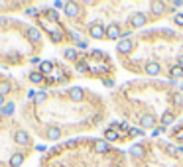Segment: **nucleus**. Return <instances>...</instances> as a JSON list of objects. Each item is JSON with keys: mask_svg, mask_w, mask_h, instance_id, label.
<instances>
[{"mask_svg": "<svg viewBox=\"0 0 183 167\" xmlns=\"http://www.w3.org/2000/svg\"><path fill=\"white\" fill-rule=\"evenodd\" d=\"M51 40L55 41V44H59V41L63 40V34H61V31H53V34H51Z\"/></svg>", "mask_w": 183, "mask_h": 167, "instance_id": "393cba45", "label": "nucleus"}, {"mask_svg": "<svg viewBox=\"0 0 183 167\" xmlns=\"http://www.w3.org/2000/svg\"><path fill=\"white\" fill-rule=\"evenodd\" d=\"M45 12H47V16H49V20H53V22L59 20V14L55 12V10H45Z\"/></svg>", "mask_w": 183, "mask_h": 167, "instance_id": "bb28decb", "label": "nucleus"}, {"mask_svg": "<svg viewBox=\"0 0 183 167\" xmlns=\"http://www.w3.org/2000/svg\"><path fill=\"white\" fill-rule=\"evenodd\" d=\"M77 71H79V73H85V71H87V65H85V63H79Z\"/></svg>", "mask_w": 183, "mask_h": 167, "instance_id": "c85d7f7f", "label": "nucleus"}, {"mask_svg": "<svg viewBox=\"0 0 183 167\" xmlns=\"http://www.w3.org/2000/svg\"><path fill=\"white\" fill-rule=\"evenodd\" d=\"M169 73H171V77H173V79H179V77H183V67L173 65V67L169 69Z\"/></svg>", "mask_w": 183, "mask_h": 167, "instance_id": "dca6fc26", "label": "nucleus"}, {"mask_svg": "<svg viewBox=\"0 0 183 167\" xmlns=\"http://www.w3.org/2000/svg\"><path fill=\"white\" fill-rule=\"evenodd\" d=\"M116 138H118V132H116V130H109V132L104 134V140H106V142H114Z\"/></svg>", "mask_w": 183, "mask_h": 167, "instance_id": "a211bd4d", "label": "nucleus"}, {"mask_svg": "<svg viewBox=\"0 0 183 167\" xmlns=\"http://www.w3.org/2000/svg\"><path fill=\"white\" fill-rule=\"evenodd\" d=\"M171 102H173V104H183V94L181 93H175V94H171Z\"/></svg>", "mask_w": 183, "mask_h": 167, "instance_id": "6ab92c4d", "label": "nucleus"}, {"mask_svg": "<svg viewBox=\"0 0 183 167\" xmlns=\"http://www.w3.org/2000/svg\"><path fill=\"white\" fill-rule=\"evenodd\" d=\"M106 37H109V40H118V37H122L120 26H118V24H110L109 28H106Z\"/></svg>", "mask_w": 183, "mask_h": 167, "instance_id": "7ed1b4c3", "label": "nucleus"}, {"mask_svg": "<svg viewBox=\"0 0 183 167\" xmlns=\"http://www.w3.org/2000/svg\"><path fill=\"white\" fill-rule=\"evenodd\" d=\"M130 152H132V155H136V157H142V155H144V148H142V145H134Z\"/></svg>", "mask_w": 183, "mask_h": 167, "instance_id": "412c9836", "label": "nucleus"}, {"mask_svg": "<svg viewBox=\"0 0 183 167\" xmlns=\"http://www.w3.org/2000/svg\"><path fill=\"white\" fill-rule=\"evenodd\" d=\"M4 104H6V102H4V96L0 94V106H4Z\"/></svg>", "mask_w": 183, "mask_h": 167, "instance_id": "72a5a7b5", "label": "nucleus"}, {"mask_svg": "<svg viewBox=\"0 0 183 167\" xmlns=\"http://www.w3.org/2000/svg\"><path fill=\"white\" fill-rule=\"evenodd\" d=\"M179 67H183V55L179 57Z\"/></svg>", "mask_w": 183, "mask_h": 167, "instance_id": "f704fd0d", "label": "nucleus"}, {"mask_svg": "<svg viewBox=\"0 0 183 167\" xmlns=\"http://www.w3.org/2000/svg\"><path fill=\"white\" fill-rule=\"evenodd\" d=\"M10 93V85L8 83H0V94H6Z\"/></svg>", "mask_w": 183, "mask_h": 167, "instance_id": "a878e982", "label": "nucleus"}, {"mask_svg": "<svg viewBox=\"0 0 183 167\" xmlns=\"http://www.w3.org/2000/svg\"><path fill=\"white\" fill-rule=\"evenodd\" d=\"M44 98H45V94H44V93H41V94H37V96H36V102H41V100H44Z\"/></svg>", "mask_w": 183, "mask_h": 167, "instance_id": "7c9ffc66", "label": "nucleus"}, {"mask_svg": "<svg viewBox=\"0 0 183 167\" xmlns=\"http://www.w3.org/2000/svg\"><path fill=\"white\" fill-rule=\"evenodd\" d=\"M2 112H4V114H12V112H14V104H12V102H6V104L2 106Z\"/></svg>", "mask_w": 183, "mask_h": 167, "instance_id": "4be33fe9", "label": "nucleus"}, {"mask_svg": "<svg viewBox=\"0 0 183 167\" xmlns=\"http://www.w3.org/2000/svg\"><path fill=\"white\" fill-rule=\"evenodd\" d=\"M150 8H152L154 14H161L165 10V4L164 2H152V4H150Z\"/></svg>", "mask_w": 183, "mask_h": 167, "instance_id": "ddd939ff", "label": "nucleus"}, {"mask_svg": "<svg viewBox=\"0 0 183 167\" xmlns=\"http://www.w3.org/2000/svg\"><path fill=\"white\" fill-rule=\"evenodd\" d=\"M71 40H75V41H77V44H79V34H77V31H71Z\"/></svg>", "mask_w": 183, "mask_h": 167, "instance_id": "c756f323", "label": "nucleus"}, {"mask_svg": "<svg viewBox=\"0 0 183 167\" xmlns=\"http://www.w3.org/2000/svg\"><path fill=\"white\" fill-rule=\"evenodd\" d=\"M28 14H30V16H37V10L32 8V10H28Z\"/></svg>", "mask_w": 183, "mask_h": 167, "instance_id": "473e14b6", "label": "nucleus"}, {"mask_svg": "<svg viewBox=\"0 0 183 167\" xmlns=\"http://www.w3.org/2000/svg\"><path fill=\"white\" fill-rule=\"evenodd\" d=\"M45 136L49 138V140H59V138H61V130L53 126V128H49V130L45 132Z\"/></svg>", "mask_w": 183, "mask_h": 167, "instance_id": "9b49d317", "label": "nucleus"}, {"mask_svg": "<svg viewBox=\"0 0 183 167\" xmlns=\"http://www.w3.org/2000/svg\"><path fill=\"white\" fill-rule=\"evenodd\" d=\"M175 24L177 26H183V14H177L175 16Z\"/></svg>", "mask_w": 183, "mask_h": 167, "instance_id": "cd10ccee", "label": "nucleus"}, {"mask_svg": "<svg viewBox=\"0 0 183 167\" xmlns=\"http://www.w3.org/2000/svg\"><path fill=\"white\" fill-rule=\"evenodd\" d=\"M30 81H32V83H41V81H44V75H41L40 71H34V73H30Z\"/></svg>", "mask_w": 183, "mask_h": 167, "instance_id": "f3484780", "label": "nucleus"}, {"mask_svg": "<svg viewBox=\"0 0 183 167\" xmlns=\"http://www.w3.org/2000/svg\"><path fill=\"white\" fill-rule=\"evenodd\" d=\"M128 134L136 138V136H144V130H142V128H130V132H128Z\"/></svg>", "mask_w": 183, "mask_h": 167, "instance_id": "5701e85b", "label": "nucleus"}, {"mask_svg": "<svg viewBox=\"0 0 183 167\" xmlns=\"http://www.w3.org/2000/svg\"><path fill=\"white\" fill-rule=\"evenodd\" d=\"M93 148H95L96 153H104V152H109V142L106 140H96L93 144Z\"/></svg>", "mask_w": 183, "mask_h": 167, "instance_id": "39448f33", "label": "nucleus"}, {"mask_svg": "<svg viewBox=\"0 0 183 167\" xmlns=\"http://www.w3.org/2000/svg\"><path fill=\"white\" fill-rule=\"evenodd\" d=\"M89 34L95 37V40H100V37H104L106 35V30H104V26H100V24H93L89 28Z\"/></svg>", "mask_w": 183, "mask_h": 167, "instance_id": "f257e3e1", "label": "nucleus"}, {"mask_svg": "<svg viewBox=\"0 0 183 167\" xmlns=\"http://www.w3.org/2000/svg\"><path fill=\"white\" fill-rule=\"evenodd\" d=\"M67 59H77V51L75 49H65V53H63Z\"/></svg>", "mask_w": 183, "mask_h": 167, "instance_id": "b1692460", "label": "nucleus"}, {"mask_svg": "<svg viewBox=\"0 0 183 167\" xmlns=\"http://www.w3.org/2000/svg\"><path fill=\"white\" fill-rule=\"evenodd\" d=\"M65 14H67V16H77V14H79L77 4H65Z\"/></svg>", "mask_w": 183, "mask_h": 167, "instance_id": "2eb2a0df", "label": "nucleus"}, {"mask_svg": "<svg viewBox=\"0 0 183 167\" xmlns=\"http://www.w3.org/2000/svg\"><path fill=\"white\" fill-rule=\"evenodd\" d=\"M14 142H16V144H20V145H24V144H28V142H30V136H28V134H26L24 130H20V132H16Z\"/></svg>", "mask_w": 183, "mask_h": 167, "instance_id": "423d86ee", "label": "nucleus"}, {"mask_svg": "<svg viewBox=\"0 0 183 167\" xmlns=\"http://www.w3.org/2000/svg\"><path fill=\"white\" fill-rule=\"evenodd\" d=\"M161 122H164V126L171 124V122H173V114H171V112H165V114L161 116Z\"/></svg>", "mask_w": 183, "mask_h": 167, "instance_id": "aec40b11", "label": "nucleus"}, {"mask_svg": "<svg viewBox=\"0 0 183 167\" xmlns=\"http://www.w3.org/2000/svg\"><path fill=\"white\" fill-rule=\"evenodd\" d=\"M140 124H142L144 128H152L154 124H155V120H154V116H152V114H146V116H142V120H140Z\"/></svg>", "mask_w": 183, "mask_h": 167, "instance_id": "f8f14e48", "label": "nucleus"}, {"mask_svg": "<svg viewBox=\"0 0 183 167\" xmlns=\"http://www.w3.org/2000/svg\"><path fill=\"white\" fill-rule=\"evenodd\" d=\"M132 47H134L132 40H120V41H118V45H116V49H118V53H130Z\"/></svg>", "mask_w": 183, "mask_h": 167, "instance_id": "20e7f679", "label": "nucleus"}, {"mask_svg": "<svg viewBox=\"0 0 183 167\" xmlns=\"http://www.w3.org/2000/svg\"><path fill=\"white\" fill-rule=\"evenodd\" d=\"M146 73H148V75H158V73H160V63L150 61L148 65H146Z\"/></svg>", "mask_w": 183, "mask_h": 167, "instance_id": "1a4fd4ad", "label": "nucleus"}, {"mask_svg": "<svg viewBox=\"0 0 183 167\" xmlns=\"http://www.w3.org/2000/svg\"><path fill=\"white\" fill-rule=\"evenodd\" d=\"M69 96H71V98L73 100H81V98H83V89H79V87H73L71 90H69Z\"/></svg>", "mask_w": 183, "mask_h": 167, "instance_id": "9d476101", "label": "nucleus"}, {"mask_svg": "<svg viewBox=\"0 0 183 167\" xmlns=\"http://www.w3.org/2000/svg\"><path fill=\"white\" fill-rule=\"evenodd\" d=\"M26 35L30 37V41H41V34H40V31H37V30L34 28V26H32V28H28Z\"/></svg>", "mask_w": 183, "mask_h": 167, "instance_id": "6e6552de", "label": "nucleus"}, {"mask_svg": "<svg viewBox=\"0 0 183 167\" xmlns=\"http://www.w3.org/2000/svg\"><path fill=\"white\" fill-rule=\"evenodd\" d=\"M22 161H24V153L16 152L12 157H10V167H20V165H22Z\"/></svg>", "mask_w": 183, "mask_h": 167, "instance_id": "0eeeda50", "label": "nucleus"}, {"mask_svg": "<svg viewBox=\"0 0 183 167\" xmlns=\"http://www.w3.org/2000/svg\"><path fill=\"white\" fill-rule=\"evenodd\" d=\"M77 47H81V49H85V47H87V44H85V41H79V44H77Z\"/></svg>", "mask_w": 183, "mask_h": 167, "instance_id": "2f4dec72", "label": "nucleus"}, {"mask_svg": "<svg viewBox=\"0 0 183 167\" xmlns=\"http://www.w3.org/2000/svg\"><path fill=\"white\" fill-rule=\"evenodd\" d=\"M53 71V63L51 61H44L41 63V67H40V73L41 75H47V73H51Z\"/></svg>", "mask_w": 183, "mask_h": 167, "instance_id": "4468645a", "label": "nucleus"}, {"mask_svg": "<svg viewBox=\"0 0 183 167\" xmlns=\"http://www.w3.org/2000/svg\"><path fill=\"white\" fill-rule=\"evenodd\" d=\"M146 22H148V18H146V14H142V12L134 14V16H132V20H130L132 28H142V26H146Z\"/></svg>", "mask_w": 183, "mask_h": 167, "instance_id": "f03ea898", "label": "nucleus"}]
</instances>
